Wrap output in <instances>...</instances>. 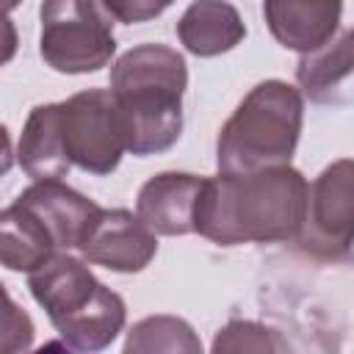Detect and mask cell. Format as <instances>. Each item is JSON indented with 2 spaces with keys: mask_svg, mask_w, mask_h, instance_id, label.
<instances>
[{
  "mask_svg": "<svg viewBox=\"0 0 354 354\" xmlns=\"http://www.w3.org/2000/svg\"><path fill=\"white\" fill-rule=\"evenodd\" d=\"M33 299L44 307L64 343L75 351L97 354L108 348L124 326V301L105 288L83 260L53 254L28 279Z\"/></svg>",
  "mask_w": 354,
  "mask_h": 354,
  "instance_id": "3957f363",
  "label": "cell"
},
{
  "mask_svg": "<svg viewBox=\"0 0 354 354\" xmlns=\"http://www.w3.org/2000/svg\"><path fill=\"white\" fill-rule=\"evenodd\" d=\"M19 166L28 177L36 183L44 180H61L69 171V158L61 138V119H58V102L36 105L22 127L19 147H17Z\"/></svg>",
  "mask_w": 354,
  "mask_h": 354,
  "instance_id": "7c38bea8",
  "label": "cell"
},
{
  "mask_svg": "<svg viewBox=\"0 0 354 354\" xmlns=\"http://www.w3.org/2000/svg\"><path fill=\"white\" fill-rule=\"evenodd\" d=\"M33 354H77L72 346H66L64 340H50V343H44L41 348H36Z\"/></svg>",
  "mask_w": 354,
  "mask_h": 354,
  "instance_id": "7402d4cb",
  "label": "cell"
},
{
  "mask_svg": "<svg viewBox=\"0 0 354 354\" xmlns=\"http://www.w3.org/2000/svg\"><path fill=\"white\" fill-rule=\"evenodd\" d=\"M61 138L69 163L88 174H111L124 152V127L108 88H88L58 102Z\"/></svg>",
  "mask_w": 354,
  "mask_h": 354,
  "instance_id": "8992f818",
  "label": "cell"
},
{
  "mask_svg": "<svg viewBox=\"0 0 354 354\" xmlns=\"http://www.w3.org/2000/svg\"><path fill=\"white\" fill-rule=\"evenodd\" d=\"M11 8H14V3H0V66L8 64L17 53V28L6 17Z\"/></svg>",
  "mask_w": 354,
  "mask_h": 354,
  "instance_id": "ffe728a7",
  "label": "cell"
},
{
  "mask_svg": "<svg viewBox=\"0 0 354 354\" xmlns=\"http://www.w3.org/2000/svg\"><path fill=\"white\" fill-rule=\"evenodd\" d=\"M205 177L185 171H163L149 177L136 202V216L152 235H188L194 232V207Z\"/></svg>",
  "mask_w": 354,
  "mask_h": 354,
  "instance_id": "30bf717a",
  "label": "cell"
},
{
  "mask_svg": "<svg viewBox=\"0 0 354 354\" xmlns=\"http://www.w3.org/2000/svg\"><path fill=\"white\" fill-rule=\"evenodd\" d=\"M11 166H14V149H11V136H8L6 124H0V177H6Z\"/></svg>",
  "mask_w": 354,
  "mask_h": 354,
  "instance_id": "44dd1931",
  "label": "cell"
},
{
  "mask_svg": "<svg viewBox=\"0 0 354 354\" xmlns=\"http://www.w3.org/2000/svg\"><path fill=\"white\" fill-rule=\"evenodd\" d=\"M102 6L111 14V19H119V22H144L169 8V3H116V0Z\"/></svg>",
  "mask_w": 354,
  "mask_h": 354,
  "instance_id": "d6986e66",
  "label": "cell"
},
{
  "mask_svg": "<svg viewBox=\"0 0 354 354\" xmlns=\"http://www.w3.org/2000/svg\"><path fill=\"white\" fill-rule=\"evenodd\" d=\"M210 354H279V337L263 324L232 321L218 329Z\"/></svg>",
  "mask_w": 354,
  "mask_h": 354,
  "instance_id": "e0dca14e",
  "label": "cell"
},
{
  "mask_svg": "<svg viewBox=\"0 0 354 354\" xmlns=\"http://www.w3.org/2000/svg\"><path fill=\"white\" fill-rule=\"evenodd\" d=\"M354 199H351V160L343 158L326 166L307 191V213L296 241L315 257H346L351 249Z\"/></svg>",
  "mask_w": 354,
  "mask_h": 354,
  "instance_id": "52a82bcc",
  "label": "cell"
},
{
  "mask_svg": "<svg viewBox=\"0 0 354 354\" xmlns=\"http://www.w3.org/2000/svg\"><path fill=\"white\" fill-rule=\"evenodd\" d=\"M354 66V33L343 30L340 39H329L324 47L301 55L296 80L313 102H346L348 77Z\"/></svg>",
  "mask_w": 354,
  "mask_h": 354,
  "instance_id": "4fadbf2b",
  "label": "cell"
},
{
  "mask_svg": "<svg viewBox=\"0 0 354 354\" xmlns=\"http://www.w3.org/2000/svg\"><path fill=\"white\" fill-rule=\"evenodd\" d=\"M307 180L293 166L205 177L194 207V232L218 243H274L301 232Z\"/></svg>",
  "mask_w": 354,
  "mask_h": 354,
  "instance_id": "6da1fadb",
  "label": "cell"
},
{
  "mask_svg": "<svg viewBox=\"0 0 354 354\" xmlns=\"http://www.w3.org/2000/svg\"><path fill=\"white\" fill-rule=\"evenodd\" d=\"M301 133V94L285 80L257 83L218 133V174L288 166Z\"/></svg>",
  "mask_w": 354,
  "mask_h": 354,
  "instance_id": "277c9868",
  "label": "cell"
},
{
  "mask_svg": "<svg viewBox=\"0 0 354 354\" xmlns=\"http://www.w3.org/2000/svg\"><path fill=\"white\" fill-rule=\"evenodd\" d=\"M177 36L188 53L210 58L232 50L246 36V28L230 3H191L177 22Z\"/></svg>",
  "mask_w": 354,
  "mask_h": 354,
  "instance_id": "5bb4252c",
  "label": "cell"
},
{
  "mask_svg": "<svg viewBox=\"0 0 354 354\" xmlns=\"http://www.w3.org/2000/svg\"><path fill=\"white\" fill-rule=\"evenodd\" d=\"M41 58L66 75L102 69L113 50V19L102 3L50 0L41 6Z\"/></svg>",
  "mask_w": 354,
  "mask_h": 354,
  "instance_id": "5b68a950",
  "label": "cell"
},
{
  "mask_svg": "<svg viewBox=\"0 0 354 354\" xmlns=\"http://www.w3.org/2000/svg\"><path fill=\"white\" fill-rule=\"evenodd\" d=\"M33 343L30 315L14 304L8 290L0 285V354H25Z\"/></svg>",
  "mask_w": 354,
  "mask_h": 354,
  "instance_id": "ac0fdd59",
  "label": "cell"
},
{
  "mask_svg": "<svg viewBox=\"0 0 354 354\" xmlns=\"http://www.w3.org/2000/svg\"><path fill=\"white\" fill-rule=\"evenodd\" d=\"M343 6L337 0H310V3H293V0H268L263 6L266 22L274 33V39L282 47L299 50L301 55L324 47L337 28Z\"/></svg>",
  "mask_w": 354,
  "mask_h": 354,
  "instance_id": "8fae6325",
  "label": "cell"
},
{
  "mask_svg": "<svg viewBox=\"0 0 354 354\" xmlns=\"http://www.w3.org/2000/svg\"><path fill=\"white\" fill-rule=\"evenodd\" d=\"M122 354H202V340L177 315H147L127 332Z\"/></svg>",
  "mask_w": 354,
  "mask_h": 354,
  "instance_id": "2e32d148",
  "label": "cell"
},
{
  "mask_svg": "<svg viewBox=\"0 0 354 354\" xmlns=\"http://www.w3.org/2000/svg\"><path fill=\"white\" fill-rule=\"evenodd\" d=\"M17 205H22L28 213H33L41 221V227L47 230L53 246L64 249V252L80 246V241L86 238L97 213L102 210L97 202H91L88 196L64 185L61 180L33 183L30 188H25L19 194Z\"/></svg>",
  "mask_w": 354,
  "mask_h": 354,
  "instance_id": "9c48e42d",
  "label": "cell"
},
{
  "mask_svg": "<svg viewBox=\"0 0 354 354\" xmlns=\"http://www.w3.org/2000/svg\"><path fill=\"white\" fill-rule=\"evenodd\" d=\"M55 254V246L41 221L22 205L0 210V266L33 274Z\"/></svg>",
  "mask_w": 354,
  "mask_h": 354,
  "instance_id": "9a60e30c",
  "label": "cell"
},
{
  "mask_svg": "<svg viewBox=\"0 0 354 354\" xmlns=\"http://www.w3.org/2000/svg\"><path fill=\"white\" fill-rule=\"evenodd\" d=\"M83 260L94 266H105L111 271L133 274L149 266L158 252L155 235L144 227L138 216L130 210H100L94 224L88 227L86 238L80 241Z\"/></svg>",
  "mask_w": 354,
  "mask_h": 354,
  "instance_id": "ba28073f",
  "label": "cell"
},
{
  "mask_svg": "<svg viewBox=\"0 0 354 354\" xmlns=\"http://www.w3.org/2000/svg\"><path fill=\"white\" fill-rule=\"evenodd\" d=\"M185 86V61L166 44H138L113 64L111 97L122 116L127 152L144 158L177 144Z\"/></svg>",
  "mask_w": 354,
  "mask_h": 354,
  "instance_id": "7a4b0ae2",
  "label": "cell"
}]
</instances>
